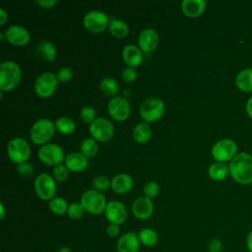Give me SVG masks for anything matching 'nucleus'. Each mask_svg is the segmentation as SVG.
<instances>
[{
  "label": "nucleus",
  "mask_w": 252,
  "mask_h": 252,
  "mask_svg": "<svg viewBox=\"0 0 252 252\" xmlns=\"http://www.w3.org/2000/svg\"><path fill=\"white\" fill-rule=\"evenodd\" d=\"M230 176L240 184L252 183V156L247 153L236 155L230 161L229 165Z\"/></svg>",
  "instance_id": "f257e3e1"
},
{
  "label": "nucleus",
  "mask_w": 252,
  "mask_h": 252,
  "mask_svg": "<svg viewBox=\"0 0 252 252\" xmlns=\"http://www.w3.org/2000/svg\"><path fill=\"white\" fill-rule=\"evenodd\" d=\"M22 72L14 61H4L0 65V90L11 91L16 88L21 80Z\"/></svg>",
  "instance_id": "f03ea898"
},
{
  "label": "nucleus",
  "mask_w": 252,
  "mask_h": 252,
  "mask_svg": "<svg viewBox=\"0 0 252 252\" xmlns=\"http://www.w3.org/2000/svg\"><path fill=\"white\" fill-rule=\"evenodd\" d=\"M55 123L47 118L38 119L31 129V140L35 145H45L55 131Z\"/></svg>",
  "instance_id": "7ed1b4c3"
},
{
  "label": "nucleus",
  "mask_w": 252,
  "mask_h": 252,
  "mask_svg": "<svg viewBox=\"0 0 252 252\" xmlns=\"http://www.w3.org/2000/svg\"><path fill=\"white\" fill-rule=\"evenodd\" d=\"M80 203L84 207L85 211L92 215L101 214L102 212H104L107 205L103 194L94 189H90L84 192L81 197Z\"/></svg>",
  "instance_id": "20e7f679"
},
{
  "label": "nucleus",
  "mask_w": 252,
  "mask_h": 252,
  "mask_svg": "<svg viewBox=\"0 0 252 252\" xmlns=\"http://www.w3.org/2000/svg\"><path fill=\"white\" fill-rule=\"evenodd\" d=\"M7 154L13 162L20 164L28 161L31 156V149L25 139L17 137L8 143Z\"/></svg>",
  "instance_id": "39448f33"
},
{
  "label": "nucleus",
  "mask_w": 252,
  "mask_h": 252,
  "mask_svg": "<svg viewBox=\"0 0 252 252\" xmlns=\"http://www.w3.org/2000/svg\"><path fill=\"white\" fill-rule=\"evenodd\" d=\"M141 117L148 122L158 120L164 112V103L158 97H149L145 99L140 106Z\"/></svg>",
  "instance_id": "423d86ee"
},
{
  "label": "nucleus",
  "mask_w": 252,
  "mask_h": 252,
  "mask_svg": "<svg viewBox=\"0 0 252 252\" xmlns=\"http://www.w3.org/2000/svg\"><path fill=\"white\" fill-rule=\"evenodd\" d=\"M38 159L47 165H57L60 164L63 159L65 160V155L63 149L53 143L43 145L37 152Z\"/></svg>",
  "instance_id": "0eeeda50"
},
{
  "label": "nucleus",
  "mask_w": 252,
  "mask_h": 252,
  "mask_svg": "<svg viewBox=\"0 0 252 252\" xmlns=\"http://www.w3.org/2000/svg\"><path fill=\"white\" fill-rule=\"evenodd\" d=\"M34 190L41 200L50 201L54 198L56 193V183L54 178L47 173H40L34 179Z\"/></svg>",
  "instance_id": "6e6552de"
},
{
  "label": "nucleus",
  "mask_w": 252,
  "mask_h": 252,
  "mask_svg": "<svg viewBox=\"0 0 252 252\" xmlns=\"http://www.w3.org/2000/svg\"><path fill=\"white\" fill-rule=\"evenodd\" d=\"M57 84L58 80L55 74L51 72H44L36 78L34 82V92L40 97H49L54 94Z\"/></svg>",
  "instance_id": "1a4fd4ad"
},
{
  "label": "nucleus",
  "mask_w": 252,
  "mask_h": 252,
  "mask_svg": "<svg viewBox=\"0 0 252 252\" xmlns=\"http://www.w3.org/2000/svg\"><path fill=\"white\" fill-rule=\"evenodd\" d=\"M237 150L234 141L230 139H222L216 142L212 148V156L218 162H224L233 158Z\"/></svg>",
  "instance_id": "9d476101"
},
{
  "label": "nucleus",
  "mask_w": 252,
  "mask_h": 252,
  "mask_svg": "<svg viewBox=\"0 0 252 252\" xmlns=\"http://www.w3.org/2000/svg\"><path fill=\"white\" fill-rule=\"evenodd\" d=\"M89 131L93 139L95 141L106 142L112 137L114 128L108 119L99 117L95 118V120L90 124Z\"/></svg>",
  "instance_id": "9b49d317"
},
{
  "label": "nucleus",
  "mask_w": 252,
  "mask_h": 252,
  "mask_svg": "<svg viewBox=\"0 0 252 252\" xmlns=\"http://www.w3.org/2000/svg\"><path fill=\"white\" fill-rule=\"evenodd\" d=\"M83 24L89 32L97 33L101 32L109 26V19L103 12L93 10L85 15Z\"/></svg>",
  "instance_id": "f8f14e48"
},
{
  "label": "nucleus",
  "mask_w": 252,
  "mask_h": 252,
  "mask_svg": "<svg viewBox=\"0 0 252 252\" xmlns=\"http://www.w3.org/2000/svg\"><path fill=\"white\" fill-rule=\"evenodd\" d=\"M130 104L128 100L122 96L112 97L107 104V111L111 118L116 121H124L129 117Z\"/></svg>",
  "instance_id": "ddd939ff"
},
{
  "label": "nucleus",
  "mask_w": 252,
  "mask_h": 252,
  "mask_svg": "<svg viewBox=\"0 0 252 252\" xmlns=\"http://www.w3.org/2000/svg\"><path fill=\"white\" fill-rule=\"evenodd\" d=\"M105 218L112 224H121L127 219V210L126 207L119 201H110L107 203L104 210Z\"/></svg>",
  "instance_id": "4468645a"
},
{
  "label": "nucleus",
  "mask_w": 252,
  "mask_h": 252,
  "mask_svg": "<svg viewBox=\"0 0 252 252\" xmlns=\"http://www.w3.org/2000/svg\"><path fill=\"white\" fill-rule=\"evenodd\" d=\"M132 213L139 220H147L154 213V203L153 201L146 197H138L132 203Z\"/></svg>",
  "instance_id": "2eb2a0df"
},
{
  "label": "nucleus",
  "mask_w": 252,
  "mask_h": 252,
  "mask_svg": "<svg viewBox=\"0 0 252 252\" xmlns=\"http://www.w3.org/2000/svg\"><path fill=\"white\" fill-rule=\"evenodd\" d=\"M5 36L8 42L16 46H23L30 40V33L27 29L19 25H14L8 28L5 32Z\"/></svg>",
  "instance_id": "dca6fc26"
},
{
  "label": "nucleus",
  "mask_w": 252,
  "mask_h": 252,
  "mask_svg": "<svg viewBox=\"0 0 252 252\" xmlns=\"http://www.w3.org/2000/svg\"><path fill=\"white\" fill-rule=\"evenodd\" d=\"M139 48L144 52L154 51L158 44V34L153 29L143 30L138 36Z\"/></svg>",
  "instance_id": "f3484780"
},
{
  "label": "nucleus",
  "mask_w": 252,
  "mask_h": 252,
  "mask_svg": "<svg viewBox=\"0 0 252 252\" xmlns=\"http://www.w3.org/2000/svg\"><path fill=\"white\" fill-rule=\"evenodd\" d=\"M140 244L141 242L138 234L134 232H126L119 237L116 246L118 252H138Z\"/></svg>",
  "instance_id": "a211bd4d"
},
{
  "label": "nucleus",
  "mask_w": 252,
  "mask_h": 252,
  "mask_svg": "<svg viewBox=\"0 0 252 252\" xmlns=\"http://www.w3.org/2000/svg\"><path fill=\"white\" fill-rule=\"evenodd\" d=\"M89 160L88 158L85 157L82 153L73 152L66 156L65 158V165L66 167L74 172L83 171L88 167Z\"/></svg>",
  "instance_id": "6ab92c4d"
},
{
  "label": "nucleus",
  "mask_w": 252,
  "mask_h": 252,
  "mask_svg": "<svg viewBox=\"0 0 252 252\" xmlns=\"http://www.w3.org/2000/svg\"><path fill=\"white\" fill-rule=\"evenodd\" d=\"M122 58L123 61L131 68L137 67L142 63L143 54L142 50L134 45V44H127L124 46L122 50Z\"/></svg>",
  "instance_id": "aec40b11"
},
{
  "label": "nucleus",
  "mask_w": 252,
  "mask_h": 252,
  "mask_svg": "<svg viewBox=\"0 0 252 252\" xmlns=\"http://www.w3.org/2000/svg\"><path fill=\"white\" fill-rule=\"evenodd\" d=\"M133 183V178L129 174L119 173L111 179L110 187L113 192L117 194H124L132 189Z\"/></svg>",
  "instance_id": "412c9836"
},
{
  "label": "nucleus",
  "mask_w": 252,
  "mask_h": 252,
  "mask_svg": "<svg viewBox=\"0 0 252 252\" xmlns=\"http://www.w3.org/2000/svg\"><path fill=\"white\" fill-rule=\"evenodd\" d=\"M206 2L204 0H183L181 2V10L186 17L196 18L205 10Z\"/></svg>",
  "instance_id": "4be33fe9"
},
{
  "label": "nucleus",
  "mask_w": 252,
  "mask_h": 252,
  "mask_svg": "<svg viewBox=\"0 0 252 252\" xmlns=\"http://www.w3.org/2000/svg\"><path fill=\"white\" fill-rule=\"evenodd\" d=\"M132 135L137 143L145 144L152 136V129L147 122H140L134 127Z\"/></svg>",
  "instance_id": "5701e85b"
},
{
  "label": "nucleus",
  "mask_w": 252,
  "mask_h": 252,
  "mask_svg": "<svg viewBox=\"0 0 252 252\" xmlns=\"http://www.w3.org/2000/svg\"><path fill=\"white\" fill-rule=\"evenodd\" d=\"M235 84L243 92H252V68L240 71L235 78Z\"/></svg>",
  "instance_id": "b1692460"
},
{
  "label": "nucleus",
  "mask_w": 252,
  "mask_h": 252,
  "mask_svg": "<svg viewBox=\"0 0 252 252\" xmlns=\"http://www.w3.org/2000/svg\"><path fill=\"white\" fill-rule=\"evenodd\" d=\"M36 52L37 54L45 61H48V62H51L53 61L55 58H56V54H57V51H56V48L55 46L47 41V40H43L41 41L37 46H36Z\"/></svg>",
  "instance_id": "393cba45"
},
{
  "label": "nucleus",
  "mask_w": 252,
  "mask_h": 252,
  "mask_svg": "<svg viewBox=\"0 0 252 252\" xmlns=\"http://www.w3.org/2000/svg\"><path fill=\"white\" fill-rule=\"evenodd\" d=\"M138 237H139L141 244H143L144 246H147V247L155 246L158 241V232L155 229L150 228V227L142 228L138 233Z\"/></svg>",
  "instance_id": "a878e982"
},
{
  "label": "nucleus",
  "mask_w": 252,
  "mask_h": 252,
  "mask_svg": "<svg viewBox=\"0 0 252 252\" xmlns=\"http://www.w3.org/2000/svg\"><path fill=\"white\" fill-rule=\"evenodd\" d=\"M209 176L214 180H223L229 174V168L223 162H214L209 166Z\"/></svg>",
  "instance_id": "bb28decb"
},
{
  "label": "nucleus",
  "mask_w": 252,
  "mask_h": 252,
  "mask_svg": "<svg viewBox=\"0 0 252 252\" xmlns=\"http://www.w3.org/2000/svg\"><path fill=\"white\" fill-rule=\"evenodd\" d=\"M109 32L115 37L121 38L128 34L129 28L124 21L114 19L109 23Z\"/></svg>",
  "instance_id": "cd10ccee"
},
{
  "label": "nucleus",
  "mask_w": 252,
  "mask_h": 252,
  "mask_svg": "<svg viewBox=\"0 0 252 252\" xmlns=\"http://www.w3.org/2000/svg\"><path fill=\"white\" fill-rule=\"evenodd\" d=\"M99 89L104 94L114 96L119 91V85L113 78L106 77L100 81Z\"/></svg>",
  "instance_id": "c85d7f7f"
},
{
  "label": "nucleus",
  "mask_w": 252,
  "mask_h": 252,
  "mask_svg": "<svg viewBox=\"0 0 252 252\" xmlns=\"http://www.w3.org/2000/svg\"><path fill=\"white\" fill-rule=\"evenodd\" d=\"M57 131L63 135H69L75 130V122L69 117H60L55 121Z\"/></svg>",
  "instance_id": "c756f323"
},
{
  "label": "nucleus",
  "mask_w": 252,
  "mask_h": 252,
  "mask_svg": "<svg viewBox=\"0 0 252 252\" xmlns=\"http://www.w3.org/2000/svg\"><path fill=\"white\" fill-rule=\"evenodd\" d=\"M80 150L81 153L87 157V158H92L94 157L97 151H98V146L95 142L94 139L93 138H86L82 141L80 145Z\"/></svg>",
  "instance_id": "7c9ffc66"
},
{
  "label": "nucleus",
  "mask_w": 252,
  "mask_h": 252,
  "mask_svg": "<svg viewBox=\"0 0 252 252\" xmlns=\"http://www.w3.org/2000/svg\"><path fill=\"white\" fill-rule=\"evenodd\" d=\"M48 207H49V210L53 214L59 216V215H63V214L67 213L69 205L67 204L66 200H64L63 198H61V197H54V198H52L49 201Z\"/></svg>",
  "instance_id": "2f4dec72"
},
{
  "label": "nucleus",
  "mask_w": 252,
  "mask_h": 252,
  "mask_svg": "<svg viewBox=\"0 0 252 252\" xmlns=\"http://www.w3.org/2000/svg\"><path fill=\"white\" fill-rule=\"evenodd\" d=\"M85 213V209L82 206L81 203H72L69 205L68 210H67V216L72 219V220H78L80 218H82V216Z\"/></svg>",
  "instance_id": "473e14b6"
},
{
  "label": "nucleus",
  "mask_w": 252,
  "mask_h": 252,
  "mask_svg": "<svg viewBox=\"0 0 252 252\" xmlns=\"http://www.w3.org/2000/svg\"><path fill=\"white\" fill-rule=\"evenodd\" d=\"M68 168L66 167V165L60 163L57 164L53 167V178L59 182H63L66 181L68 176H69V172H68Z\"/></svg>",
  "instance_id": "72a5a7b5"
},
{
  "label": "nucleus",
  "mask_w": 252,
  "mask_h": 252,
  "mask_svg": "<svg viewBox=\"0 0 252 252\" xmlns=\"http://www.w3.org/2000/svg\"><path fill=\"white\" fill-rule=\"evenodd\" d=\"M111 181L105 176H97L93 180V187L94 190L103 192L110 187Z\"/></svg>",
  "instance_id": "f704fd0d"
},
{
  "label": "nucleus",
  "mask_w": 252,
  "mask_h": 252,
  "mask_svg": "<svg viewBox=\"0 0 252 252\" xmlns=\"http://www.w3.org/2000/svg\"><path fill=\"white\" fill-rule=\"evenodd\" d=\"M80 117L85 123H92L95 120V110L92 106H84L80 111Z\"/></svg>",
  "instance_id": "c9c22d12"
},
{
  "label": "nucleus",
  "mask_w": 252,
  "mask_h": 252,
  "mask_svg": "<svg viewBox=\"0 0 252 252\" xmlns=\"http://www.w3.org/2000/svg\"><path fill=\"white\" fill-rule=\"evenodd\" d=\"M143 191H144V194L146 197L152 199L154 197H156L158 192H159V186L157 182L155 181H149L147 182L145 185H144V188H143Z\"/></svg>",
  "instance_id": "e433bc0d"
},
{
  "label": "nucleus",
  "mask_w": 252,
  "mask_h": 252,
  "mask_svg": "<svg viewBox=\"0 0 252 252\" xmlns=\"http://www.w3.org/2000/svg\"><path fill=\"white\" fill-rule=\"evenodd\" d=\"M56 77H57V80L59 82H63V83L69 82L72 79V77H73V71H72V69H70L68 67L60 68L57 71Z\"/></svg>",
  "instance_id": "4c0bfd02"
},
{
  "label": "nucleus",
  "mask_w": 252,
  "mask_h": 252,
  "mask_svg": "<svg viewBox=\"0 0 252 252\" xmlns=\"http://www.w3.org/2000/svg\"><path fill=\"white\" fill-rule=\"evenodd\" d=\"M122 79L124 82L126 83H132L136 80L137 78V72L135 71L134 68H131V67H127L125 68L123 71H122Z\"/></svg>",
  "instance_id": "58836bf2"
},
{
  "label": "nucleus",
  "mask_w": 252,
  "mask_h": 252,
  "mask_svg": "<svg viewBox=\"0 0 252 252\" xmlns=\"http://www.w3.org/2000/svg\"><path fill=\"white\" fill-rule=\"evenodd\" d=\"M17 170L18 172L22 175V176H30L32 174V171H33V168H32V165L29 162H23V163H20L18 166H17Z\"/></svg>",
  "instance_id": "ea45409f"
},
{
  "label": "nucleus",
  "mask_w": 252,
  "mask_h": 252,
  "mask_svg": "<svg viewBox=\"0 0 252 252\" xmlns=\"http://www.w3.org/2000/svg\"><path fill=\"white\" fill-rule=\"evenodd\" d=\"M209 252H220L222 249V242L220 238H213L208 244Z\"/></svg>",
  "instance_id": "a19ab883"
},
{
  "label": "nucleus",
  "mask_w": 252,
  "mask_h": 252,
  "mask_svg": "<svg viewBox=\"0 0 252 252\" xmlns=\"http://www.w3.org/2000/svg\"><path fill=\"white\" fill-rule=\"evenodd\" d=\"M106 234L110 237H115L119 234V226L117 224L109 223L106 227Z\"/></svg>",
  "instance_id": "79ce46f5"
},
{
  "label": "nucleus",
  "mask_w": 252,
  "mask_h": 252,
  "mask_svg": "<svg viewBox=\"0 0 252 252\" xmlns=\"http://www.w3.org/2000/svg\"><path fill=\"white\" fill-rule=\"evenodd\" d=\"M36 3L42 8H51L57 3V1L56 0H36Z\"/></svg>",
  "instance_id": "37998d69"
},
{
  "label": "nucleus",
  "mask_w": 252,
  "mask_h": 252,
  "mask_svg": "<svg viewBox=\"0 0 252 252\" xmlns=\"http://www.w3.org/2000/svg\"><path fill=\"white\" fill-rule=\"evenodd\" d=\"M245 243H246V248L248 252H252V229L247 233Z\"/></svg>",
  "instance_id": "c03bdc74"
},
{
  "label": "nucleus",
  "mask_w": 252,
  "mask_h": 252,
  "mask_svg": "<svg viewBox=\"0 0 252 252\" xmlns=\"http://www.w3.org/2000/svg\"><path fill=\"white\" fill-rule=\"evenodd\" d=\"M8 19V14L4 9H0V26H3Z\"/></svg>",
  "instance_id": "a18cd8bd"
},
{
  "label": "nucleus",
  "mask_w": 252,
  "mask_h": 252,
  "mask_svg": "<svg viewBox=\"0 0 252 252\" xmlns=\"http://www.w3.org/2000/svg\"><path fill=\"white\" fill-rule=\"evenodd\" d=\"M246 112L248 116L252 119V96L246 102Z\"/></svg>",
  "instance_id": "49530a36"
},
{
  "label": "nucleus",
  "mask_w": 252,
  "mask_h": 252,
  "mask_svg": "<svg viewBox=\"0 0 252 252\" xmlns=\"http://www.w3.org/2000/svg\"><path fill=\"white\" fill-rule=\"evenodd\" d=\"M58 252H73V250H72L70 247H68V246H62V247L58 250Z\"/></svg>",
  "instance_id": "de8ad7c7"
},
{
  "label": "nucleus",
  "mask_w": 252,
  "mask_h": 252,
  "mask_svg": "<svg viewBox=\"0 0 252 252\" xmlns=\"http://www.w3.org/2000/svg\"><path fill=\"white\" fill-rule=\"evenodd\" d=\"M1 219L3 220L4 219V217H5V209H4V206H3V204H1Z\"/></svg>",
  "instance_id": "09e8293b"
},
{
  "label": "nucleus",
  "mask_w": 252,
  "mask_h": 252,
  "mask_svg": "<svg viewBox=\"0 0 252 252\" xmlns=\"http://www.w3.org/2000/svg\"><path fill=\"white\" fill-rule=\"evenodd\" d=\"M0 38H1V41H3L4 38L6 39V36H5V34L3 32H0Z\"/></svg>",
  "instance_id": "8fccbe9b"
},
{
  "label": "nucleus",
  "mask_w": 252,
  "mask_h": 252,
  "mask_svg": "<svg viewBox=\"0 0 252 252\" xmlns=\"http://www.w3.org/2000/svg\"><path fill=\"white\" fill-rule=\"evenodd\" d=\"M208 252H209V251H208Z\"/></svg>",
  "instance_id": "3c124183"
}]
</instances>
